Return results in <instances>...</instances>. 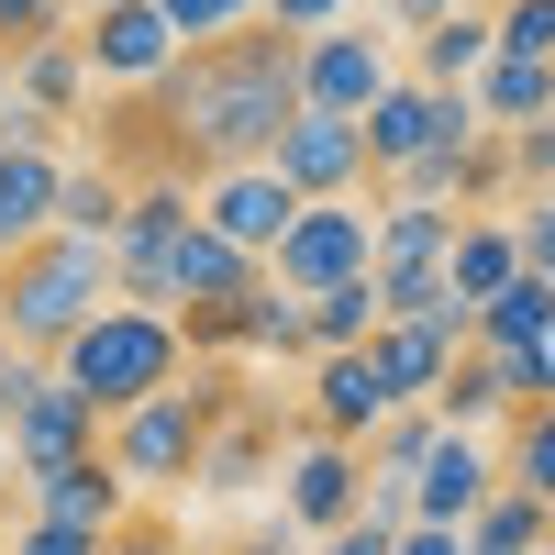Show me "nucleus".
<instances>
[{
  "mask_svg": "<svg viewBox=\"0 0 555 555\" xmlns=\"http://www.w3.org/2000/svg\"><path fill=\"white\" fill-rule=\"evenodd\" d=\"M133 122H156V145L133 156L145 178H222V167H267L278 133L300 122V34H222V44H190L156 89H133Z\"/></svg>",
  "mask_w": 555,
  "mask_h": 555,
  "instance_id": "1",
  "label": "nucleus"
},
{
  "mask_svg": "<svg viewBox=\"0 0 555 555\" xmlns=\"http://www.w3.org/2000/svg\"><path fill=\"white\" fill-rule=\"evenodd\" d=\"M101 311H112V245L44 234V245H23L0 267V334H12V356H34V366H56Z\"/></svg>",
  "mask_w": 555,
  "mask_h": 555,
  "instance_id": "2",
  "label": "nucleus"
},
{
  "mask_svg": "<svg viewBox=\"0 0 555 555\" xmlns=\"http://www.w3.org/2000/svg\"><path fill=\"white\" fill-rule=\"evenodd\" d=\"M56 378L101 411V423H122V411H145L156 389H178L190 378V334H178L167 311H133V300H112L89 334L56 356Z\"/></svg>",
  "mask_w": 555,
  "mask_h": 555,
  "instance_id": "3",
  "label": "nucleus"
},
{
  "mask_svg": "<svg viewBox=\"0 0 555 555\" xmlns=\"http://www.w3.org/2000/svg\"><path fill=\"white\" fill-rule=\"evenodd\" d=\"M222 411H245V389L222 378V366H201V378H178V389H156L145 411H122V423H101V455H112V478L145 500V489H190L201 478V444H211V423Z\"/></svg>",
  "mask_w": 555,
  "mask_h": 555,
  "instance_id": "4",
  "label": "nucleus"
},
{
  "mask_svg": "<svg viewBox=\"0 0 555 555\" xmlns=\"http://www.w3.org/2000/svg\"><path fill=\"white\" fill-rule=\"evenodd\" d=\"M0 455H12V478H56L78 455H101V411H89L56 366L12 356V378H0Z\"/></svg>",
  "mask_w": 555,
  "mask_h": 555,
  "instance_id": "5",
  "label": "nucleus"
},
{
  "mask_svg": "<svg viewBox=\"0 0 555 555\" xmlns=\"http://www.w3.org/2000/svg\"><path fill=\"white\" fill-rule=\"evenodd\" d=\"M267 278L289 300H322V289H356V278H378V201H311L289 234H278Z\"/></svg>",
  "mask_w": 555,
  "mask_h": 555,
  "instance_id": "6",
  "label": "nucleus"
},
{
  "mask_svg": "<svg viewBox=\"0 0 555 555\" xmlns=\"http://www.w3.org/2000/svg\"><path fill=\"white\" fill-rule=\"evenodd\" d=\"M201 222V190L190 178H133L122 201V234H112V300L133 311H167V267H178V234ZM178 322V311H167Z\"/></svg>",
  "mask_w": 555,
  "mask_h": 555,
  "instance_id": "7",
  "label": "nucleus"
},
{
  "mask_svg": "<svg viewBox=\"0 0 555 555\" xmlns=\"http://www.w3.org/2000/svg\"><path fill=\"white\" fill-rule=\"evenodd\" d=\"M366 133V190H389V178H411L434 145H455V133H489L467 89H423V78H389V101L356 122Z\"/></svg>",
  "mask_w": 555,
  "mask_h": 555,
  "instance_id": "8",
  "label": "nucleus"
},
{
  "mask_svg": "<svg viewBox=\"0 0 555 555\" xmlns=\"http://www.w3.org/2000/svg\"><path fill=\"white\" fill-rule=\"evenodd\" d=\"M389 44H378V23H334V34H311L300 44V112H334V122H366V112H378L389 101Z\"/></svg>",
  "mask_w": 555,
  "mask_h": 555,
  "instance_id": "9",
  "label": "nucleus"
},
{
  "mask_svg": "<svg viewBox=\"0 0 555 555\" xmlns=\"http://www.w3.org/2000/svg\"><path fill=\"white\" fill-rule=\"evenodd\" d=\"M278 500H289V522L311 544H334V533L366 522V455L334 444V434H300L289 455H278Z\"/></svg>",
  "mask_w": 555,
  "mask_h": 555,
  "instance_id": "10",
  "label": "nucleus"
},
{
  "mask_svg": "<svg viewBox=\"0 0 555 555\" xmlns=\"http://www.w3.org/2000/svg\"><path fill=\"white\" fill-rule=\"evenodd\" d=\"M78 56H89V89H156L190 44L167 34L156 0H122V12H89V23H78Z\"/></svg>",
  "mask_w": 555,
  "mask_h": 555,
  "instance_id": "11",
  "label": "nucleus"
},
{
  "mask_svg": "<svg viewBox=\"0 0 555 555\" xmlns=\"http://www.w3.org/2000/svg\"><path fill=\"white\" fill-rule=\"evenodd\" d=\"M300 211H311V201H300L278 167H222V178H201V222H211L222 245H245L256 267L278 256V234H289Z\"/></svg>",
  "mask_w": 555,
  "mask_h": 555,
  "instance_id": "12",
  "label": "nucleus"
},
{
  "mask_svg": "<svg viewBox=\"0 0 555 555\" xmlns=\"http://www.w3.org/2000/svg\"><path fill=\"white\" fill-rule=\"evenodd\" d=\"M278 178H289L300 201H366V133L334 122V112H300L289 133H278Z\"/></svg>",
  "mask_w": 555,
  "mask_h": 555,
  "instance_id": "13",
  "label": "nucleus"
},
{
  "mask_svg": "<svg viewBox=\"0 0 555 555\" xmlns=\"http://www.w3.org/2000/svg\"><path fill=\"white\" fill-rule=\"evenodd\" d=\"M23 522H56V533L112 544L133 522V489L112 478V455H78V467H56V478H23Z\"/></svg>",
  "mask_w": 555,
  "mask_h": 555,
  "instance_id": "14",
  "label": "nucleus"
},
{
  "mask_svg": "<svg viewBox=\"0 0 555 555\" xmlns=\"http://www.w3.org/2000/svg\"><path fill=\"white\" fill-rule=\"evenodd\" d=\"M389 378H378V356H311V411H300V434H334V444H366V434H378L389 423Z\"/></svg>",
  "mask_w": 555,
  "mask_h": 555,
  "instance_id": "15",
  "label": "nucleus"
},
{
  "mask_svg": "<svg viewBox=\"0 0 555 555\" xmlns=\"http://www.w3.org/2000/svg\"><path fill=\"white\" fill-rule=\"evenodd\" d=\"M489 489H500V455H489L478 434H434L423 478H411V522H444V533H467Z\"/></svg>",
  "mask_w": 555,
  "mask_h": 555,
  "instance_id": "16",
  "label": "nucleus"
},
{
  "mask_svg": "<svg viewBox=\"0 0 555 555\" xmlns=\"http://www.w3.org/2000/svg\"><path fill=\"white\" fill-rule=\"evenodd\" d=\"M56 145H0V267L56 234Z\"/></svg>",
  "mask_w": 555,
  "mask_h": 555,
  "instance_id": "17",
  "label": "nucleus"
},
{
  "mask_svg": "<svg viewBox=\"0 0 555 555\" xmlns=\"http://www.w3.org/2000/svg\"><path fill=\"white\" fill-rule=\"evenodd\" d=\"M256 278L267 267L245 245H222L211 222H190V234H178V267H167V311H222V300H245Z\"/></svg>",
  "mask_w": 555,
  "mask_h": 555,
  "instance_id": "18",
  "label": "nucleus"
},
{
  "mask_svg": "<svg viewBox=\"0 0 555 555\" xmlns=\"http://www.w3.org/2000/svg\"><path fill=\"white\" fill-rule=\"evenodd\" d=\"M267 478H278V423H267V400H245V411H222V423H211L190 489H222V500H234V489H267Z\"/></svg>",
  "mask_w": 555,
  "mask_h": 555,
  "instance_id": "19",
  "label": "nucleus"
},
{
  "mask_svg": "<svg viewBox=\"0 0 555 555\" xmlns=\"http://www.w3.org/2000/svg\"><path fill=\"white\" fill-rule=\"evenodd\" d=\"M366 356H378V378H389L400 411H434L444 366H455V356H478V345H444L434 322H378V345H366Z\"/></svg>",
  "mask_w": 555,
  "mask_h": 555,
  "instance_id": "20",
  "label": "nucleus"
},
{
  "mask_svg": "<svg viewBox=\"0 0 555 555\" xmlns=\"http://www.w3.org/2000/svg\"><path fill=\"white\" fill-rule=\"evenodd\" d=\"M512 278H533V267H522V245H512V222H500V211L455 222V256H444V289H455V300H467V311H489L500 289H512Z\"/></svg>",
  "mask_w": 555,
  "mask_h": 555,
  "instance_id": "21",
  "label": "nucleus"
},
{
  "mask_svg": "<svg viewBox=\"0 0 555 555\" xmlns=\"http://www.w3.org/2000/svg\"><path fill=\"white\" fill-rule=\"evenodd\" d=\"M489 56H500V23H489V12H467V0H455L434 34H411V78H423V89H478V67H489Z\"/></svg>",
  "mask_w": 555,
  "mask_h": 555,
  "instance_id": "22",
  "label": "nucleus"
},
{
  "mask_svg": "<svg viewBox=\"0 0 555 555\" xmlns=\"http://www.w3.org/2000/svg\"><path fill=\"white\" fill-rule=\"evenodd\" d=\"M467 101H478L489 133H533V122L555 112V56H489Z\"/></svg>",
  "mask_w": 555,
  "mask_h": 555,
  "instance_id": "23",
  "label": "nucleus"
},
{
  "mask_svg": "<svg viewBox=\"0 0 555 555\" xmlns=\"http://www.w3.org/2000/svg\"><path fill=\"white\" fill-rule=\"evenodd\" d=\"M12 101L44 112V122H67L89 101V56H78V34H44L34 56H12Z\"/></svg>",
  "mask_w": 555,
  "mask_h": 555,
  "instance_id": "24",
  "label": "nucleus"
},
{
  "mask_svg": "<svg viewBox=\"0 0 555 555\" xmlns=\"http://www.w3.org/2000/svg\"><path fill=\"white\" fill-rule=\"evenodd\" d=\"M455 222H467V211H444V201H389V190H378V267H444V256H455Z\"/></svg>",
  "mask_w": 555,
  "mask_h": 555,
  "instance_id": "25",
  "label": "nucleus"
},
{
  "mask_svg": "<svg viewBox=\"0 0 555 555\" xmlns=\"http://www.w3.org/2000/svg\"><path fill=\"white\" fill-rule=\"evenodd\" d=\"M122 201H133V178H122V167H67V178H56V234L112 245V234H122Z\"/></svg>",
  "mask_w": 555,
  "mask_h": 555,
  "instance_id": "26",
  "label": "nucleus"
},
{
  "mask_svg": "<svg viewBox=\"0 0 555 555\" xmlns=\"http://www.w3.org/2000/svg\"><path fill=\"white\" fill-rule=\"evenodd\" d=\"M512 345H555V289L544 278H512V289L478 311V356H512Z\"/></svg>",
  "mask_w": 555,
  "mask_h": 555,
  "instance_id": "27",
  "label": "nucleus"
},
{
  "mask_svg": "<svg viewBox=\"0 0 555 555\" xmlns=\"http://www.w3.org/2000/svg\"><path fill=\"white\" fill-rule=\"evenodd\" d=\"M311 311V356H356V345H378V278H356V289H322V300H300Z\"/></svg>",
  "mask_w": 555,
  "mask_h": 555,
  "instance_id": "28",
  "label": "nucleus"
},
{
  "mask_svg": "<svg viewBox=\"0 0 555 555\" xmlns=\"http://www.w3.org/2000/svg\"><path fill=\"white\" fill-rule=\"evenodd\" d=\"M500 411H512L500 366H489V356H455V366H444V389H434V423H444V434H478V423H500Z\"/></svg>",
  "mask_w": 555,
  "mask_h": 555,
  "instance_id": "29",
  "label": "nucleus"
},
{
  "mask_svg": "<svg viewBox=\"0 0 555 555\" xmlns=\"http://www.w3.org/2000/svg\"><path fill=\"white\" fill-rule=\"evenodd\" d=\"M500 489H522L555 512V400L544 411H512V455H500Z\"/></svg>",
  "mask_w": 555,
  "mask_h": 555,
  "instance_id": "30",
  "label": "nucleus"
},
{
  "mask_svg": "<svg viewBox=\"0 0 555 555\" xmlns=\"http://www.w3.org/2000/svg\"><path fill=\"white\" fill-rule=\"evenodd\" d=\"M467 555H544V500L489 489V500H478V522H467Z\"/></svg>",
  "mask_w": 555,
  "mask_h": 555,
  "instance_id": "31",
  "label": "nucleus"
},
{
  "mask_svg": "<svg viewBox=\"0 0 555 555\" xmlns=\"http://www.w3.org/2000/svg\"><path fill=\"white\" fill-rule=\"evenodd\" d=\"M156 12H167L178 44H222V34H256V23H267V0H156Z\"/></svg>",
  "mask_w": 555,
  "mask_h": 555,
  "instance_id": "32",
  "label": "nucleus"
},
{
  "mask_svg": "<svg viewBox=\"0 0 555 555\" xmlns=\"http://www.w3.org/2000/svg\"><path fill=\"white\" fill-rule=\"evenodd\" d=\"M500 366V389H512V411H544L555 400V345H512V356H489Z\"/></svg>",
  "mask_w": 555,
  "mask_h": 555,
  "instance_id": "33",
  "label": "nucleus"
},
{
  "mask_svg": "<svg viewBox=\"0 0 555 555\" xmlns=\"http://www.w3.org/2000/svg\"><path fill=\"white\" fill-rule=\"evenodd\" d=\"M500 56H555V0H500Z\"/></svg>",
  "mask_w": 555,
  "mask_h": 555,
  "instance_id": "34",
  "label": "nucleus"
},
{
  "mask_svg": "<svg viewBox=\"0 0 555 555\" xmlns=\"http://www.w3.org/2000/svg\"><path fill=\"white\" fill-rule=\"evenodd\" d=\"M44 34H67V0H0V56H34Z\"/></svg>",
  "mask_w": 555,
  "mask_h": 555,
  "instance_id": "35",
  "label": "nucleus"
},
{
  "mask_svg": "<svg viewBox=\"0 0 555 555\" xmlns=\"http://www.w3.org/2000/svg\"><path fill=\"white\" fill-rule=\"evenodd\" d=\"M267 23L311 44V34H334V23H356V0H267Z\"/></svg>",
  "mask_w": 555,
  "mask_h": 555,
  "instance_id": "36",
  "label": "nucleus"
},
{
  "mask_svg": "<svg viewBox=\"0 0 555 555\" xmlns=\"http://www.w3.org/2000/svg\"><path fill=\"white\" fill-rule=\"evenodd\" d=\"M512 245H522L533 278H555V201H522V211H512Z\"/></svg>",
  "mask_w": 555,
  "mask_h": 555,
  "instance_id": "37",
  "label": "nucleus"
},
{
  "mask_svg": "<svg viewBox=\"0 0 555 555\" xmlns=\"http://www.w3.org/2000/svg\"><path fill=\"white\" fill-rule=\"evenodd\" d=\"M512 178H522V190H555V112L533 133H512Z\"/></svg>",
  "mask_w": 555,
  "mask_h": 555,
  "instance_id": "38",
  "label": "nucleus"
},
{
  "mask_svg": "<svg viewBox=\"0 0 555 555\" xmlns=\"http://www.w3.org/2000/svg\"><path fill=\"white\" fill-rule=\"evenodd\" d=\"M101 555H178V522H156V512H133V522H122V533H112Z\"/></svg>",
  "mask_w": 555,
  "mask_h": 555,
  "instance_id": "39",
  "label": "nucleus"
},
{
  "mask_svg": "<svg viewBox=\"0 0 555 555\" xmlns=\"http://www.w3.org/2000/svg\"><path fill=\"white\" fill-rule=\"evenodd\" d=\"M400 533H411V522H356V533H334V544H311V555H400Z\"/></svg>",
  "mask_w": 555,
  "mask_h": 555,
  "instance_id": "40",
  "label": "nucleus"
},
{
  "mask_svg": "<svg viewBox=\"0 0 555 555\" xmlns=\"http://www.w3.org/2000/svg\"><path fill=\"white\" fill-rule=\"evenodd\" d=\"M378 12H389V23H400V34H434V23H444V12H455V0H378Z\"/></svg>",
  "mask_w": 555,
  "mask_h": 555,
  "instance_id": "41",
  "label": "nucleus"
},
{
  "mask_svg": "<svg viewBox=\"0 0 555 555\" xmlns=\"http://www.w3.org/2000/svg\"><path fill=\"white\" fill-rule=\"evenodd\" d=\"M400 555H467V533H444V522H411V533H400Z\"/></svg>",
  "mask_w": 555,
  "mask_h": 555,
  "instance_id": "42",
  "label": "nucleus"
},
{
  "mask_svg": "<svg viewBox=\"0 0 555 555\" xmlns=\"http://www.w3.org/2000/svg\"><path fill=\"white\" fill-rule=\"evenodd\" d=\"M234 555H289V544H278V533H245V544H234Z\"/></svg>",
  "mask_w": 555,
  "mask_h": 555,
  "instance_id": "43",
  "label": "nucleus"
},
{
  "mask_svg": "<svg viewBox=\"0 0 555 555\" xmlns=\"http://www.w3.org/2000/svg\"><path fill=\"white\" fill-rule=\"evenodd\" d=\"M67 12H78V23H89V12H122V0H67Z\"/></svg>",
  "mask_w": 555,
  "mask_h": 555,
  "instance_id": "44",
  "label": "nucleus"
},
{
  "mask_svg": "<svg viewBox=\"0 0 555 555\" xmlns=\"http://www.w3.org/2000/svg\"><path fill=\"white\" fill-rule=\"evenodd\" d=\"M0 378H12V334H0Z\"/></svg>",
  "mask_w": 555,
  "mask_h": 555,
  "instance_id": "45",
  "label": "nucleus"
},
{
  "mask_svg": "<svg viewBox=\"0 0 555 555\" xmlns=\"http://www.w3.org/2000/svg\"><path fill=\"white\" fill-rule=\"evenodd\" d=\"M544 555H555V512H544Z\"/></svg>",
  "mask_w": 555,
  "mask_h": 555,
  "instance_id": "46",
  "label": "nucleus"
},
{
  "mask_svg": "<svg viewBox=\"0 0 555 555\" xmlns=\"http://www.w3.org/2000/svg\"><path fill=\"white\" fill-rule=\"evenodd\" d=\"M533 201H555V190H533Z\"/></svg>",
  "mask_w": 555,
  "mask_h": 555,
  "instance_id": "47",
  "label": "nucleus"
},
{
  "mask_svg": "<svg viewBox=\"0 0 555 555\" xmlns=\"http://www.w3.org/2000/svg\"><path fill=\"white\" fill-rule=\"evenodd\" d=\"M544 289H555V278H544Z\"/></svg>",
  "mask_w": 555,
  "mask_h": 555,
  "instance_id": "48",
  "label": "nucleus"
}]
</instances>
